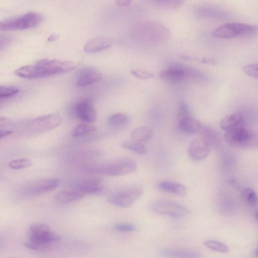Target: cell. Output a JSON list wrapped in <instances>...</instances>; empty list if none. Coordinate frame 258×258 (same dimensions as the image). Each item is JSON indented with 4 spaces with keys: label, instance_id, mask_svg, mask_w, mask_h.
<instances>
[{
    "label": "cell",
    "instance_id": "8fae6325",
    "mask_svg": "<svg viewBox=\"0 0 258 258\" xmlns=\"http://www.w3.org/2000/svg\"><path fill=\"white\" fill-rule=\"evenodd\" d=\"M60 183L57 178L39 179L27 184L23 189L25 195L36 196L44 194L56 188Z\"/></svg>",
    "mask_w": 258,
    "mask_h": 258
},
{
    "label": "cell",
    "instance_id": "4316f807",
    "mask_svg": "<svg viewBox=\"0 0 258 258\" xmlns=\"http://www.w3.org/2000/svg\"><path fill=\"white\" fill-rule=\"evenodd\" d=\"M242 196L246 202L252 207H255L257 203L256 192L251 188H245L242 191Z\"/></svg>",
    "mask_w": 258,
    "mask_h": 258
},
{
    "label": "cell",
    "instance_id": "9a60e30c",
    "mask_svg": "<svg viewBox=\"0 0 258 258\" xmlns=\"http://www.w3.org/2000/svg\"><path fill=\"white\" fill-rule=\"evenodd\" d=\"M113 43V41L108 37H96L86 43L84 50L89 53L97 52L109 48Z\"/></svg>",
    "mask_w": 258,
    "mask_h": 258
},
{
    "label": "cell",
    "instance_id": "9c48e42d",
    "mask_svg": "<svg viewBox=\"0 0 258 258\" xmlns=\"http://www.w3.org/2000/svg\"><path fill=\"white\" fill-rule=\"evenodd\" d=\"M61 122L60 114L53 112L31 119L26 125L29 131L39 133L51 130L58 126Z\"/></svg>",
    "mask_w": 258,
    "mask_h": 258
},
{
    "label": "cell",
    "instance_id": "3957f363",
    "mask_svg": "<svg viewBox=\"0 0 258 258\" xmlns=\"http://www.w3.org/2000/svg\"><path fill=\"white\" fill-rule=\"evenodd\" d=\"M205 77L198 70L178 63L169 64L160 74V78L162 80L172 82L187 79L203 80Z\"/></svg>",
    "mask_w": 258,
    "mask_h": 258
},
{
    "label": "cell",
    "instance_id": "d6a6232c",
    "mask_svg": "<svg viewBox=\"0 0 258 258\" xmlns=\"http://www.w3.org/2000/svg\"><path fill=\"white\" fill-rule=\"evenodd\" d=\"M157 4L163 8L174 9L180 7L183 3L182 1H157Z\"/></svg>",
    "mask_w": 258,
    "mask_h": 258
},
{
    "label": "cell",
    "instance_id": "44dd1931",
    "mask_svg": "<svg viewBox=\"0 0 258 258\" xmlns=\"http://www.w3.org/2000/svg\"><path fill=\"white\" fill-rule=\"evenodd\" d=\"M158 187L162 190L181 197L185 196L186 194L185 186L179 183L162 181L159 183Z\"/></svg>",
    "mask_w": 258,
    "mask_h": 258
},
{
    "label": "cell",
    "instance_id": "52a82bcc",
    "mask_svg": "<svg viewBox=\"0 0 258 258\" xmlns=\"http://www.w3.org/2000/svg\"><path fill=\"white\" fill-rule=\"evenodd\" d=\"M143 194L142 188L131 186L121 188L110 195L107 198L111 204L121 208H128Z\"/></svg>",
    "mask_w": 258,
    "mask_h": 258
},
{
    "label": "cell",
    "instance_id": "4dcf8cb0",
    "mask_svg": "<svg viewBox=\"0 0 258 258\" xmlns=\"http://www.w3.org/2000/svg\"><path fill=\"white\" fill-rule=\"evenodd\" d=\"M257 63H252L247 65L244 66L242 70L243 71L249 76L257 78L258 72H257Z\"/></svg>",
    "mask_w": 258,
    "mask_h": 258
},
{
    "label": "cell",
    "instance_id": "7402d4cb",
    "mask_svg": "<svg viewBox=\"0 0 258 258\" xmlns=\"http://www.w3.org/2000/svg\"><path fill=\"white\" fill-rule=\"evenodd\" d=\"M153 135V130L148 126H140L134 128L131 133L134 141L142 143L149 140Z\"/></svg>",
    "mask_w": 258,
    "mask_h": 258
},
{
    "label": "cell",
    "instance_id": "ac0fdd59",
    "mask_svg": "<svg viewBox=\"0 0 258 258\" xmlns=\"http://www.w3.org/2000/svg\"><path fill=\"white\" fill-rule=\"evenodd\" d=\"M178 127L184 133L194 134L201 130L202 124L198 119L188 116L179 120Z\"/></svg>",
    "mask_w": 258,
    "mask_h": 258
},
{
    "label": "cell",
    "instance_id": "6da1fadb",
    "mask_svg": "<svg viewBox=\"0 0 258 258\" xmlns=\"http://www.w3.org/2000/svg\"><path fill=\"white\" fill-rule=\"evenodd\" d=\"M76 67L75 63L71 61L43 59L35 64L19 68L15 71V74L27 79H39L67 73Z\"/></svg>",
    "mask_w": 258,
    "mask_h": 258
},
{
    "label": "cell",
    "instance_id": "5b68a950",
    "mask_svg": "<svg viewBox=\"0 0 258 258\" xmlns=\"http://www.w3.org/2000/svg\"><path fill=\"white\" fill-rule=\"evenodd\" d=\"M42 16L37 12H29L20 16L4 20L0 22V30H24L35 27L42 21Z\"/></svg>",
    "mask_w": 258,
    "mask_h": 258
},
{
    "label": "cell",
    "instance_id": "d590c367",
    "mask_svg": "<svg viewBox=\"0 0 258 258\" xmlns=\"http://www.w3.org/2000/svg\"><path fill=\"white\" fill-rule=\"evenodd\" d=\"M188 116H190L188 107L186 103L182 102L179 105L177 113L178 120L182 118Z\"/></svg>",
    "mask_w": 258,
    "mask_h": 258
},
{
    "label": "cell",
    "instance_id": "277c9868",
    "mask_svg": "<svg viewBox=\"0 0 258 258\" xmlns=\"http://www.w3.org/2000/svg\"><path fill=\"white\" fill-rule=\"evenodd\" d=\"M224 140L230 146L236 147H254L257 144L256 133L245 125L225 131Z\"/></svg>",
    "mask_w": 258,
    "mask_h": 258
},
{
    "label": "cell",
    "instance_id": "83f0119b",
    "mask_svg": "<svg viewBox=\"0 0 258 258\" xmlns=\"http://www.w3.org/2000/svg\"><path fill=\"white\" fill-rule=\"evenodd\" d=\"M205 245L209 248L220 252H227L229 251L228 246L224 243L215 240H206Z\"/></svg>",
    "mask_w": 258,
    "mask_h": 258
},
{
    "label": "cell",
    "instance_id": "7c38bea8",
    "mask_svg": "<svg viewBox=\"0 0 258 258\" xmlns=\"http://www.w3.org/2000/svg\"><path fill=\"white\" fill-rule=\"evenodd\" d=\"M84 194L99 195L103 190V184L98 177H86L76 181L71 187Z\"/></svg>",
    "mask_w": 258,
    "mask_h": 258
},
{
    "label": "cell",
    "instance_id": "ffe728a7",
    "mask_svg": "<svg viewBox=\"0 0 258 258\" xmlns=\"http://www.w3.org/2000/svg\"><path fill=\"white\" fill-rule=\"evenodd\" d=\"M84 196L80 191L70 188L57 192L54 196V200L58 203L66 204L78 201Z\"/></svg>",
    "mask_w": 258,
    "mask_h": 258
},
{
    "label": "cell",
    "instance_id": "5bb4252c",
    "mask_svg": "<svg viewBox=\"0 0 258 258\" xmlns=\"http://www.w3.org/2000/svg\"><path fill=\"white\" fill-rule=\"evenodd\" d=\"M76 115L83 122L91 123L96 118V112L91 102L83 100L78 103L75 108Z\"/></svg>",
    "mask_w": 258,
    "mask_h": 258
},
{
    "label": "cell",
    "instance_id": "b9f144b4",
    "mask_svg": "<svg viewBox=\"0 0 258 258\" xmlns=\"http://www.w3.org/2000/svg\"><path fill=\"white\" fill-rule=\"evenodd\" d=\"M255 255L256 256H257V249H256L255 250Z\"/></svg>",
    "mask_w": 258,
    "mask_h": 258
},
{
    "label": "cell",
    "instance_id": "ab89813d",
    "mask_svg": "<svg viewBox=\"0 0 258 258\" xmlns=\"http://www.w3.org/2000/svg\"><path fill=\"white\" fill-rule=\"evenodd\" d=\"M11 122V120L9 118L0 116V127L7 126Z\"/></svg>",
    "mask_w": 258,
    "mask_h": 258
},
{
    "label": "cell",
    "instance_id": "836d02e7",
    "mask_svg": "<svg viewBox=\"0 0 258 258\" xmlns=\"http://www.w3.org/2000/svg\"><path fill=\"white\" fill-rule=\"evenodd\" d=\"M201 138L211 145V143L214 141L216 135L215 132L209 129H204L201 131Z\"/></svg>",
    "mask_w": 258,
    "mask_h": 258
},
{
    "label": "cell",
    "instance_id": "603a6c76",
    "mask_svg": "<svg viewBox=\"0 0 258 258\" xmlns=\"http://www.w3.org/2000/svg\"><path fill=\"white\" fill-rule=\"evenodd\" d=\"M97 130V126L89 123L83 122L76 126L72 131L74 137H80L89 135Z\"/></svg>",
    "mask_w": 258,
    "mask_h": 258
},
{
    "label": "cell",
    "instance_id": "7a4b0ae2",
    "mask_svg": "<svg viewBox=\"0 0 258 258\" xmlns=\"http://www.w3.org/2000/svg\"><path fill=\"white\" fill-rule=\"evenodd\" d=\"M59 239V235L48 226L36 224L29 228L25 245L33 250H44L48 249Z\"/></svg>",
    "mask_w": 258,
    "mask_h": 258
},
{
    "label": "cell",
    "instance_id": "f35d334b",
    "mask_svg": "<svg viewBox=\"0 0 258 258\" xmlns=\"http://www.w3.org/2000/svg\"><path fill=\"white\" fill-rule=\"evenodd\" d=\"M131 3L132 1L130 0H118L116 1V5L118 7H127L131 4Z\"/></svg>",
    "mask_w": 258,
    "mask_h": 258
},
{
    "label": "cell",
    "instance_id": "d6986e66",
    "mask_svg": "<svg viewBox=\"0 0 258 258\" xmlns=\"http://www.w3.org/2000/svg\"><path fill=\"white\" fill-rule=\"evenodd\" d=\"M161 253L168 258H200L201 253L198 251L185 249H164Z\"/></svg>",
    "mask_w": 258,
    "mask_h": 258
},
{
    "label": "cell",
    "instance_id": "d4e9b609",
    "mask_svg": "<svg viewBox=\"0 0 258 258\" xmlns=\"http://www.w3.org/2000/svg\"><path fill=\"white\" fill-rule=\"evenodd\" d=\"M128 121V116L121 113H117L110 116L108 119V124L112 127H120L125 125Z\"/></svg>",
    "mask_w": 258,
    "mask_h": 258
},
{
    "label": "cell",
    "instance_id": "e575fe53",
    "mask_svg": "<svg viewBox=\"0 0 258 258\" xmlns=\"http://www.w3.org/2000/svg\"><path fill=\"white\" fill-rule=\"evenodd\" d=\"M114 229L120 232H130L134 231L136 230V227L130 224L119 223L114 226Z\"/></svg>",
    "mask_w": 258,
    "mask_h": 258
},
{
    "label": "cell",
    "instance_id": "30bf717a",
    "mask_svg": "<svg viewBox=\"0 0 258 258\" xmlns=\"http://www.w3.org/2000/svg\"><path fill=\"white\" fill-rule=\"evenodd\" d=\"M150 208L155 213L175 218L184 216L189 212L186 207L168 200L155 201L150 204Z\"/></svg>",
    "mask_w": 258,
    "mask_h": 258
},
{
    "label": "cell",
    "instance_id": "f1b7e54d",
    "mask_svg": "<svg viewBox=\"0 0 258 258\" xmlns=\"http://www.w3.org/2000/svg\"><path fill=\"white\" fill-rule=\"evenodd\" d=\"M19 89L12 86H0V100L7 99L15 96Z\"/></svg>",
    "mask_w": 258,
    "mask_h": 258
},
{
    "label": "cell",
    "instance_id": "8d00e7d4",
    "mask_svg": "<svg viewBox=\"0 0 258 258\" xmlns=\"http://www.w3.org/2000/svg\"><path fill=\"white\" fill-rule=\"evenodd\" d=\"M11 42V38L8 35L0 34V51L5 48Z\"/></svg>",
    "mask_w": 258,
    "mask_h": 258
},
{
    "label": "cell",
    "instance_id": "60d3db41",
    "mask_svg": "<svg viewBox=\"0 0 258 258\" xmlns=\"http://www.w3.org/2000/svg\"><path fill=\"white\" fill-rule=\"evenodd\" d=\"M58 35L56 34H52L51 35L49 38H48L49 41H54L56 40L58 38Z\"/></svg>",
    "mask_w": 258,
    "mask_h": 258
},
{
    "label": "cell",
    "instance_id": "1f68e13d",
    "mask_svg": "<svg viewBox=\"0 0 258 258\" xmlns=\"http://www.w3.org/2000/svg\"><path fill=\"white\" fill-rule=\"evenodd\" d=\"M132 74L135 77L144 80L152 78L154 76L153 73L142 70H132Z\"/></svg>",
    "mask_w": 258,
    "mask_h": 258
},
{
    "label": "cell",
    "instance_id": "ba28073f",
    "mask_svg": "<svg viewBox=\"0 0 258 258\" xmlns=\"http://www.w3.org/2000/svg\"><path fill=\"white\" fill-rule=\"evenodd\" d=\"M256 30L255 26L241 23H227L217 27L213 31L212 35L217 38L230 39L249 35Z\"/></svg>",
    "mask_w": 258,
    "mask_h": 258
},
{
    "label": "cell",
    "instance_id": "74e56055",
    "mask_svg": "<svg viewBox=\"0 0 258 258\" xmlns=\"http://www.w3.org/2000/svg\"><path fill=\"white\" fill-rule=\"evenodd\" d=\"M13 133L11 130L0 129V140L6 138Z\"/></svg>",
    "mask_w": 258,
    "mask_h": 258
},
{
    "label": "cell",
    "instance_id": "4fadbf2b",
    "mask_svg": "<svg viewBox=\"0 0 258 258\" xmlns=\"http://www.w3.org/2000/svg\"><path fill=\"white\" fill-rule=\"evenodd\" d=\"M210 152V145L201 138L194 140L188 148V155L194 161H199L205 159Z\"/></svg>",
    "mask_w": 258,
    "mask_h": 258
},
{
    "label": "cell",
    "instance_id": "2e32d148",
    "mask_svg": "<svg viewBox=\"0 0 258 258\" xmlns=\"http://www.w3.org/2000/svg\"><path fill=\"white\" fill-rule=\"evenodd\" d=\"M244 125V116L240 112L227 115L221 119L220 123L221 128L225 131Z\"/></svg>",
    "mask_w": 258,
    "mask_h": 258
},
{
    "label": "cell",
    "instance_id": "cb8c5ba5",
    "mask_svg": "<svg viewBox=\"0 0 258 258\" xmlns=\"http://www.w3.org/2000/svg\"><path fill=\"white\" fill-rule=\"evenodd\" d=\"M121 146L123 148L141 155L145 154L147 152L146 148L142 143L135 141L124 142Z\"/></svg>",
    "mask_w": 258,
    "mask_h": 258
},
{
    "label": "cell",
    "instance_id": "f546056e",
    "mask_svg": "<svg viewBox=\"0 0 258 258\" xmlns=\"http://www.w3.org/2000/svg\"><path fill=\"white\" fill-rule=\"evenodd\" d=\"M8 164L11 168L18 170L30 166L32 165V162L29 159L21 158L12 160Z\"/></svg>",
    "mask_w": 258,
    "mask_h": 258
},
{
    "label": "cell",
    "instance_id": "8992f818",
    "mask_svg": "<svg viewBox=\"0 0 258 258\" xmlns=\"http://www.w3.org/2000/svg\"><path fill=\"white\" fill-rule=\"evenodd\" d=\"M137 168L136 162L130 159L114 160L95 167L94 172L109 176H117L131 173Z\"/></svg>",
    "mask_w": 258,
    "mask_h": 258
},
{
    "label": "cell",
    "instance_id": "e0dca14e",
    "mask_svg": "<svg viewBox=\"0 0 258 258\" xmlns=\"http://www.w3.org/2000/svg\"><path fill=\"white\" fill-rule=\"evenodd\" d=\"M102 78V74L96 70L87 69L80 74L77 81L78 86L84 87L92 85Z\"/></svg>",
    "mask_w": 258,
    "mask_h": 258
},
{
    "label": "cell",
    "instance_id": "484cf974",
    "mask_svg": "<svg viewBox=\"0 0 258 258\" xmlns=\"http://www.w3.org/2000/svg\"><path fill=\"white\" fill-rule=\"evenodd\" d=\"M179 56L180 57L185 60L195 61L206 64L215 65L217 63L216 60L211 58H207L187 54H180Z\"/></svg>",
    "mask_w": 258,
    "mask_h": 258
}]
</instances>
